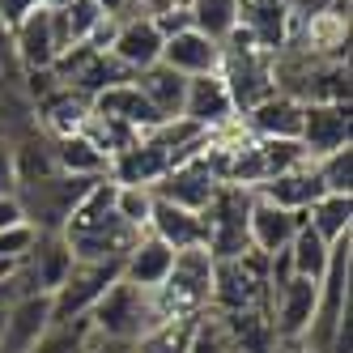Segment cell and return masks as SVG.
I'll return each mask as SVG.
<instances>
[{
    "mask_svg": "<svg viewBox=\"0 0 353 353\" xmlns=\"http://www.w3.org/2000/svg\"><path fill=\"white\" fill-rule=\"evenodd\" d=\"M213 302V256L205 247L174 251L170 276L154 290V311L158 319H192L205 315Z\"/></svg>",
    "mask_w": 353,
    "mask_h": 353,
    "instance_id": "cell-1",
    "label": "cell"
},
{
    "mask_svg": "<svg viewBox=\"0 0 353 353\" xmlns=\"http://www.w3.org/2000/svg\"><path fill=\"white\" fill-rule=\"evenodd\" d=\"M85 323H90V332H94V336L137 345V336L145 332V327H154V323H158L154 294H149V290H137V285H128V281L119 276V281H115V285L90 307Z\"/></svg>",
    "mask_w": 353,
    "mask_h": 353,
    "instance_id": "cell-2",
    "label": "cell"
},
{
    "mask_svg": "<svg viewBox=\"0 0 353 353\" xmlns=\"http://www.w3.org/2000/svg\"><path fill=\"white\" fill-rule=\"evenodd\" d=\"M98 179H81V174H52V179L13 188V196L21 200V213H26V221L39 234H60L72 217V209L85 200V192Z\"/></svg>",
    "mask_w": 353,
    "mask_h": 353,
    "instance_id": "cell-3",
    "label": "cell"
},
{
    "mask_svg": "<svg viewBox=\"0 0 353 353\" xmlns=\"http://www.w3.org/2000/svg\"><path fill=\"white\" fill-rule=\"evenodd\" d=\"M251 200H256L251 188L221 183L213 192V200L200 209V217H205V251H209L213 260H239L243 251H251V243H247Z\"/></svg>",
    "mask_w": 353,
    "mask_h": 353,
    "instance_id": "cell-4",
    "label": "cell"
},
{
    "mask_svg": "<svg viewBox=\"0 0 353 353\" xmlns=\"http://www.w3.org/2000/svg\"><path fill=\"white\" fill-rule=\"evenodd\" d=\"M68 47H72V39H68V26H64L60 9H43L39 5L13 26V52H17V68L21 72L52 68Z\"/></svg>",
    "mask_w": 353,
    "mask_h": 353,
    "instance_id": "cell-5",
    "label": "cell"
},
{
    "mask_svg": "<svg viewBox=\"0 0 353 353\" xmlns=\"http://www.w3.org/2000/svg\"><path fill=\"white\" fill-rule=\"evenodd\" d=\"M119 281V264H81L72 260L64 285L52 294V323H72L85 319L90 307Z\"/></svg>",
    "mask_w": 353,
    "mask_h": 353,
    "instance_id": "cell-6",
    "label": "cell"
},
{
    "mask_svg": "<svg viewBox=\"0 0 353 353\" xmlns=\"http://www.w3.org/2000/svg\"><path fill=\"white\" fill-rule=\"evenodd\" d=\"M298 145L307 149V158L319 162L332 149L349 145V103H302V128Z\"/></svg>",
    "mask_w": 353,
    "mask_h": 353,
    "instance_id": "cell-7",
    "label": "cell"
},
{
    "mask_svg": "<svg viewBox=\"0 0 353 353\" xmlns=\"http://www.w3.org/2000/svg\"><path fill=\"white\" fill-rule=\"evenodd\" d=\"M166 170H170V154L145 132V137L132 141L128 149L111 154V162H107V179L119 183V188H149V192H154Z\"/></svg>",
    "mask_w": 353,
    "mask_h": 353,
    "instance_id": "cell-8",
    "label": "cell"
},
{
    "mask_svg": "<svg viewBox=\"0 0 353 353\" xmlns=\"http://www.w3.org/2000/svg\"><path fill=\"white\" fill-rule=\"evenodd\" d=\"M217 188H221V183H217V174L209 170L205 154H196V158H188V162H179V166H170L162 179H158L154 196H158V200H170V205H183V209H192V213H200V209L213 200Z\"/></svg>",
    "mask_w": 353,
    "mask_h": 353,
    "instance_id": "cell-9",
    "label": "cell"
},
{
    "mask_svg": "<svg viewBox=\"0 0 353 353\" xmlns=\"http://www.w3.org/2000/svg\"><path fill=\"white\" fill-rule=\"evenodd\" d=\"M239 26L247 30V39L260 52L276 56L290 43L294 9H290V0H239Z\"/></svg>",
    "mask_w": 353,
    "mask_h": 353,
    "instance_id": "cell-10",
    "label": "cell"
},
{
    "mask_svg": "<svg viewBox=\"0 0 353 353\" xmlns=\"http://www.w3.org/2000/svg\"><path fill=\"white\" fill-rule=\"evenodd\" d=\"M162 43H166V39H162V30L154 26V21L141 17V13H128V17L115 21V34H111V47H107V52L137 77L141 68H149V64L162 60Z\"/></svg>",
    "mask_w": 353,
    "mask_h": 353,
    "instance_id": "cell-11",
    "label": "cell"
},
{
    "mask_svg": "<svg viewBox=\"0 0 353 353\" xmlns=\"http://www.w3.org/2000/svg\"><path fill=\"white\" fill-rule=\"evenodd\" d=\"M183 119H192L196 128L205 132H217L225 128V123H234L239 111L230 103V90H225V81L217 77V72H205V77H188V94H183Z\"/></svg>",
    "mask_w": 353,
    "mask_h": 353,
    "instance_id": "cell-12",
    "label": "cell"
},
{
    "mask_svg": "<svg viewBox=\"0 0 353 353\" xmlns=\"http://www.w3.org/2000/svg\"><path fill=\"white\" fill-rule=\"evenodd\" d=\"M243 128L256 137V141H298L302 128V103L281 90H272L268 98H260L256 107H247L243 115Z\"/></svg>",
    "mask_w": 353,
    "mask_h": 353,
    "instance_id": "cell-13",
    "label": "cell"
},
{
    "mask_svg": "<svg viewBox=\"0 0 353 353\" xmlns=\"http://www.w3.org/2000/svg\"><path fill=\"white\" fill-rule=\"evenodd\" d=\"M52 327V294H30L5 311V332H0V353H30L34 341Z\"/></svg>",
    "mask_w": 353,
    "mask_h": 353,
    "instance_id": "cell-14",
    "label": "cell"
},
{
    "mask_svg": "<svg viewBox=\"0 0 353 353\" xmlns=\"http://www.w3.org/2000/svg\"><path fill=\"white\" fill-rule=\"evenodd\" d=\"M162 64L174 68L179 77H205V72H217L221 68V43L205 39L200 30H174L166 43H162Z\"/></svg>",
    "mask_w": 353,
    "mask_h": 353,
    "instance_id": "cell-15",
    "label": "cell"
},
{
    "mask_svg": "<svg viewBox=\"0 0 353 353\" xmlns=\"http://www.w3.org/2000/svg\"><path fill=\"white\" fill-rule=\"evenodd\" d=\"M170 264H174V251H170L162 239H154V234L145 230V234L128 247V256L119 260V276H123L128 285L154 294L166 276H170Z\"/></svg>",
    "mask_w": 353,
    "mask_h": 353,
    "instance_id": "cell-16",
    "label": "cell"
},
{
    "mask_svg": "<svg viewBox=\"0 0 353 353\" xmlns=\"http://www.w3.org/2000/svg\"><path fill=\"white\" fill-rule=\"evenodd\" d=\"M154 239H162L170 251H192V247H205V217L183 209V205H170V200L154 196V209H149V225H145Z\"/></svg>",
    "mask_w": 353,
    "mask_h": 353,
    "instance_id": "cell-17",
    "label": "cell"
},
{
    "mask_svg": "<svg viewBox=\"0 0 353 353\" xmlns=\"http://www.w3.org/2000/svg\"><path fill=\"white\" fill-rule=\"evenodd\" d=\"M302 225V213H285L268 205V200H251V213H247V243L251 251H264V256H276V251H285L294 230Z\"/></svg>",
    "mask_w": 353,
    "mask_h": 353,
    "instance_id": "cell-18",
    "label": "cell"
},
{
    "mask_svg": "<svg viewBox=\"0 0 353 353\" xmlns=\"http://www.w3.org/2000/svg\"><path fill=\"white\" fill-rule=\"evenodd\" d=\"M256 196L268 200V205H276V209H285V213H307L315 200L323 196V188H319L315 166L307 162V166H298V170H285V174H272V179H264V183L256 188Z\"/></svg>",
    "mask_w": 353,
    "mask_h": 353,
    "instance_id": "cell-19",
    "label": "cell"
},
{
    "mask_svg": "<svg viewBox=\"0 0 353 353\" xmlns=\"http://www.w3.org/2000/svg\"><path fill=\"white\" fill-rule=\"evenodd\" d=\"M94 115H107V119H119V123H128V128H137L141 137L145 132H154L158 128V111L149 107V98L137 90V81H119V85H111V90H103L94 98Z\"/></svg>",
    "mask_w": 353,
    "mask_h": 353,
    "instance_id": "cell-20",
    "label": "cell"
},
{
    "mask_svg": "<svg viewBox=\"0 0 353 353\" xmlns=\"http://www.w3.org/2000/svg\"><path fill=\"white\" fill-rule=\"evenodd\" d=\"M21 268L30 272V281L39 285V294H56L64 285V276L72 268V251L64 243V234H39L30 256L21 260Z\"/></svg>",
    "mask_w": 353,
    "mask_h": 353,
    "instance_id": "cell-21",
    "label": "cell"
},
{
    "mask_svg": "<svg viewBox=\"0 0 353 353\" xmlns=\"http://www.w3.org/2000/svg\"><path fill=\"white\" fill-rule=\"evenodd\" d=\"M39 111V128L47 137H68V132H81L85 119H90V98L68 90V85H56L47 98H39L34 103Z\"/></svg>",
    "mask_w": 353,
    "mask_h": 353,
    "instance_id": "cell-22",
    "label": "cell"
},
{
    "mask_svg": "<svg viewBox=\"0 0 353 353\" xmlns=\"http://www.w3.org/2000/svg\"><path fill=\"white\" fill-rule=\"evenodd\" d=\"M137 90L149 98V107L158 111V119L166 123V119H174L183 111V94H188V77H179L174 68H166L162 60L158 64H149V68H141L137 72Z\"/></svg>",
    "mask_w": 353,
    "mask_h": 353,
    "instance_id": "cell-23",
    "label": "cell"
},
{
    "mask_svg": "<svg viewBox=\"0 0 353 353\" xmlns=\"http://www.w3.org/2000/svg\"><path fill=\"white\" fill-rule=\"evenodd\" d=\"M52 158H56V170L60 174H81V179H103L107 162H111L85 132L52 137Z\"/></svg>",
    "mask_w": 353,
    "mask_h": 353,
    "instance_id": "cell-24",
    "label": "cell"
},
{
    "mask_svg": "<svg viewBox=\"0 0 353 353\" xmlns=\"http://www.w3.org/2000/svg\"><path fill=\"white\" fill-rule=\"evenodd\" d=\"M39 132V111H34V98L21 90L17 77H0V141H21Z\"/></svg>",
    "mask_w": 353,
    "mask_h": 353,
    "instance_id": "cell-25",
    "label": "cell"
},
{
    "mask_svg": "<svg viewBox=\"0 0 353 353\" xmlns=\"http://www.w3.org/2000/svg\"><path fill=\"white\" fill-rule=\"evenodd\" d=\"M302 221L311 225V230L332 247L336 239L353 234V196H336V192H323L315 205L302 213Z\"/></svg>",
    "mask_w": 353,
    "mask_h": 353,
    "instance_id": "cell-26",
    "label": "cell"
},
{
    "mask_svg": "<svg viewBox=\"0 0 353 353\" xmlns=\"http://www.w3.org/2000/svg\"><path fill=\"white\" fill-rule=\"evenodd\" d=\"M188 21L213 43H225L239 26V0H188Z\"/></svg>",
    "mask_w": 353,
    "mask_h": 353,
    "instance_id": "cell-27",
    "label": "cell"
},
{
    "mask_svg": "<svg viewBox=\"0 0 353 353\" xmlns=\"http://www.w3.org/2000/svg\"><path fill=\"white\" fill-rule=\"evenodd\" d=\"M290 264H294V276H307V281H319V276H323V268H327V251H332V247H327L315 230H311V225L307 221H302L298 225V230H294V239H290Z\"/></svg>",
    "mask_w": 353,
    "mask_h": 353,
    "instance_id": "cell-28",
    "label": "cell"
},
{
    "mask_svg": "<svg viewBox=\"0 0 353 353\" xmlns=\"http://www.w3.org/2000/svg\"><path fill=\"white\" fill-rule=\"evenodd\" d=\"M196 319H158L154 327H145V332L137 336V353H188V341L196 332Z\"/></svg>",
    "mask_w": 353,
    "mask_h": 353,
    "instance_id": "cell-29",
    "label": "cell"
},
{
    "mask_svg": "<svg viewBox=\"0 0 353 353\" xmlns=\"http://www.w3.org/2000/svg\"><path fill=\"white\" fill-rule=\"evenodd\" d=\"M90 323L85 319H72V323H52L47 332L34 341L30 353H85L90 349Z\"/></svg>",
    "mask_w": 353,
    "mask_h": 353,
    "instance_id": "cell-30",
    "label": "cell"
},
{
    "mask_svg": "<svg viewBox=\"0 0 353 353\" xmlns=\"http://www.w3.org/2000/svg\"><path fill=\"white\" fill-rule=\"evenodd\" d=\"M319 174V188L323 192H336V196H353V149H332L327 158L311 162Z\"/></svg>",
    "mask_w": 353,
    "mask_h": 353,
    "instance_id": "cell-31",
    "label": "cell"
},
{
    "mask_svg": "<svg viewBox=\"0 0 353 353\" xmlns=\"http://www.w3.org/2000/svg\"><path fill=\"white\" fill-rule=\"evenodd\" d=\"M260 145V158H264V179H272V174H285V170H298L307 166V149H302L298 141H256Z\"/></svg>",
    "mask_w": 353,
    "mask_h": 353,
    "instance_id": "cell-32",
    "label": "cell"
},
{
    "mask_svg": "<svg viewBox=\"0 0 353 353\" xmlns=\"http://www.w3.org/2000/svg\"><path fill=\"white\" fill-rule=\"evenodd\" d=\"M188 353H234L230 332H225V323L213 311H205V315L196 319V332L188 341Z\"/></svg>",
    "mask_w": 353,
    "mask_h": 353,
    "instance_id": "cell-33",
    "label": "cell"
},
{
    "mask_svg": "<svg viewBox=\"0 0 353 353\" xmlns=\"http://www.w3.org/2000/svg\"><path fill=\"white\" fill-rule=\"evenodd\" d=\"M149 209H154V192L149 188H119L115 183V217L119 221H128L132 230H145Z\"/></svg>",
    "mask_w": 353,
    "mask_h": 353,
    "instance_id": "cell-34",
    "label": "cell"
},
{
    "mask_svg": "<svg viewBox=\"0 0 353 353\" xmlns=\"http://www.w3.org/2000/svg\"><path fill=\"white\" fill-rule=\"evenodd\" d=\"M64 13V26H68V39H72V47H77V43H85L98 26H103V13H98V5H94V0H68V5L60 9Z\"/></svg>",
    "mask_w": 353,
    "mask_h": 353,
    "instance_id": "cell-35",
    "label": "cell"
},
{
    "mask_svg": "<svg viewBox=\"0 0 353 353\" xmlns=\"http://www.w3.org/2000/svg\"><path fill=\"white\" fill-rule=\"evenodd\" d=\"M34 239H39V230L30 221H21V225H9V230H0V256L5 260H26L30 256V247H34Z\"/></svg>",
    "mask_w": 353,
    "mask_h": 353,
    "instance_id": "cell-36",
    "label": "cell"
},
{
    "mask_svg": "<svg viewBox=\"0 0 353 353\" xmlns=\"http://www.w3.org/2000/svg\"><path fill=\"white\" fill-rule=\"evenodd\" d=\"M0 77H21L17 68V52H13V26L0 17Z\"/></svg>",
    "mask_w": 353,
    "mask_h": 353,
    "instance_id": "cell-37",
    "label": "cell"
},
{
    "mask_svg": "<svg viewBox=\"0 0 353 353\" xmlns=\"http://www.w3.org/2000/svg\"><path fill=\"white\" fill-rule=\"evenodd\" d=\"M179 9H188V0H132V13H141L149 21H162V17L179 13Z\"/></svg>",
    "mask_w": 353,
    "mask_h": 353,
    "instance_id": "cell-38",
    "label": "cell"
},
{
    "mask_svg": "<svg viewBox=\"0 0 353 353\" xmlns=\"http://www.w3.org/2000/svg\"><path fill=\"white\" fill-rule=\"evenodd\" d=\"M26 213H21V200L13 192H0V230H9V225H21Z\"/></svg>",
    "mask_w": 353,
    "mask_h": 353,
    "instance_id": "cell-39",
    "label": "cell"
},
{
    "mask_svg": "<svg viewBox=\"0 0 353 353\" xmlns=\"http://www.w3.org/2000/svg\"><path fill=\"white\" fill-rule=\"evenodd\" d=\"M39 5H43V0H0V17H5L9 26H17V21L26 17L30 9H39Z\"/></svg>",
    "mask_w": 353,
    "mask_h": 353,
    "instance_id": "cell-40",
    "label": "cell"
},
{
    "mask_svg": "<svg viewBox=\"0 0 353 353\" xmlns=\"http://www.w3.org/2000/svg\"><path fill=\"white\" fill-rule=\"evenodd\" d=\"M17 179H13V149L9 141H0V192H13Z\"/></svg>",
    "mask_w": 353,
    "mask_h": 353,
    "instance_id": "cell-41",
    "label": "cell"
},
{
    "mask_svg": "<svg viewBox=\"0 0 353 353\" xmlns=\"http://www.w3.org/2000/svg\"><path fill=\"white\" fill-rule=\"evenodd\" d=\"M85 353H137L128 341H107V336H90V349Z\"/></svg>",
    "mask_w": 353,
    "mask_h": 353,
    "instance_id": "cell-42",
    "label": "cell"
},
{
    "mask_svg": "<svg viewBox=\"0 0 353 353\" xmlns=\"http://www.w3.org/2000/svg\"><path fill=\"white\" fill-rule=\"evenodd\" d=\"M94 5H98V13L111 17V21H119V17L132 13V0H94Z\"/></svg>",
    "mask_w": 353,
    "mask_h": 353,
    "instance_id": "cell-43",
    "label": "cell"
},
{
    "mask_svg": "<svg viewBox=\"0 0 353 353\" xmlns=\"http://www.w3.org/2000/svg\"><path fill=\"white\" fill-rule=\"evenodd\" d=\"M17 272V260H5V256H0V281H5V276H13Z\"/></svg>",
    "mask_w": 353,
    "mask_h": 353,
    "instance_id": "cell-44",
    "label": "cell"
},
{
    "mask_svg": "<svg viewBox=\"0 0 353 353\" xmlns=\"http://www.w3.org/2000/svg\"><path fill=\"white\" fill-rule=\"evenodd\" d=\"M0 332H5V315H0Z\"/></svg>",
    "mask_w": 353,
    "mask_h": 353,
    "instance_id": "cell-45",
    "label": "cell"
}]
</instances>
